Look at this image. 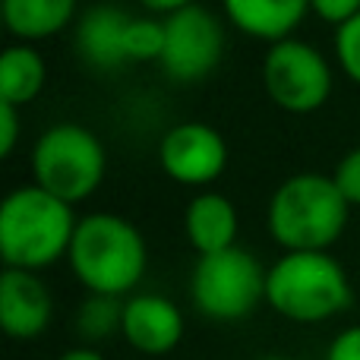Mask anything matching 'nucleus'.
Instances as JSON below:
<instances>
[{"label": "nucleus", "mask_w": 360, "mask_h": 360, "mask_svg": "<svg viewBox=\"0 0 360 360\" xmlns=\"http://www.w3.org/2000/svg\"><path fill=\"white\" fill-rule=\"evenodd\" d=\"M332 180H335V186L342 190V196L348 199L351 205H360V146L338 162Z\"/></svg>", "instance_id": "20"}, {"label": "nucleus", "mask_w": 360, "mask_h": 360, "mask_svg": "<svg viewBox=\"0 0 360 360\" xmlns=\"http://www.w3.org/2000/svg\"><path fill=\"white\" fill-rule=\"evenodd\" d=\"M133 16H127L120 6L98 4L82 13L76 25V51L95 70H117L127 57V29Z\"/></svg>", "instance_id": "12"}, {"label": "nucleus", "mask_w": 360, "mask_h": 360, "mask_svg": "<svg viewBox=\"0 0 360 360\" xmlns=\"http://www.w3.org/2000/svg\"><path fill=\"white\" fill-rule=\"evenodd\" d=\"M158 158L162 168L180 184H209L224 171L228 146L215 127L202 120H186L165 133Z\"/></svg>", "instance_id": "9"}, {"label": "nucleus", "mask_w": 360, "mask_h": 360, "mask_svg": "<svg viewBox=\"0 0 360 360\" xmlns=\"http://www.w3.org/2000/svg\"><path fill=\"white\" fill-rule=\"evenodd\" d=\"M73 205L41 186H19L0 205V253L6 269H41L70 253L76 234Z\"/></svg>", "instance_id": "1"}, {"label": "nucleus", "mask_w": 360, "mask_h": 360, "mask_svg": "<svg viewBox=\"0 0 360 360\" xmlns=\"http://www.w3.org/2000/svg\"><path fill=\"white\" fill-rule=\"evenodd\" d=\"M67 256L76 278L92 294L117 297L130 291L146 272V240L139 228L111 212L79 218Z\"/></svg>", "instance_id": "2"}, {"label": "nucleus", "mask_w": 360, "mask_h": 360, "mask_svg": "<svg viewBox=\"0 0 360 360\" xmlns=\"http://www.w3.org/2000/svg\"><path fill=\"white\" fill-rule=\"evenodd\" d=\"M224 51V29L221 19L199 4H190L184 10L171 13L165 19V48L162 67L171 79L193 82L199 76L212 73L221 60Z\"/></svg>", "instance_id": "8"}, {"label": "nucleus", "mask_w": 360, "mask_h": 360, "mask_svg": "<svg viewBox=\"0 0 360 360\" xmlns=\"http://www.w3.org/2000/svg\"><path fill=\"white\" fill-rule=\"evenodd\" d=\"M310 6L323 19H329V22H335V25L348 22L351 16L360 13V0H310Z\"/></svg>", "instance_id": "22"}, {"label": "nucleus", "mask_w": 360, "mask_h": 360, "mask_svg": "<svg viewBox=\"0 0 360 360\" xmlns=\"http://www.w3.org/2000/svg\"><path fill=\"white\" fill-rule=\"evenodd\" d=\"M335 51H338V60H342L345 73H348L351 79L360 82V13L357 16H351L348 22L338 25Z\"/></svg>", "instance_id": "19"}, {"label": "nucleus", "mask_w": 360, "mask_h": 360, "mask_svg": "<svg viewBox=\"0 0 360 360\" xmlns=\"http://www.w3.org/2000/svg\"><path fill=\"white\" fill-rule=\"evenodd\" d=\"M186 237L196 247L199 256L221 253V250L234 247L237 237V212L228 196L221 193H199L186 205Z\"/></svg>", "instance_id": "13"}, {"label": "nucleus", "mask_w": 360, "mask_h": 360, "mask_svg": "<svg viewBox=\"0 0 360 360\" xmlns=\"http://www.w3.org/2000/svg\"><path fill=\"white\" fill-rule=\"evenodd\" d=\"M120 332L139 354L158 357L174 351L184 338V316L174 300L162 297V294H136L124 307V329Z\"/></svg>", "instance_id": "11"}, {"label": "nucleus", "mask_w": 360, "mask_h": 360, "mask_svg": "<svg viewBox=\"0 0 360 360\" xmlns=\"http://www.w3.org/2000/svg\"><path fill=\"white\" fill-rule=\"evenodd\" d=\"M310 0H224V10L243 32L281 41L304 19Z\"/></svg>", "instance_id": "14"}, {"label": "nucleus", "mask_w": 360, "mask_h": 360, "mask_svg": "<svg viewBox=\"0 0 360 360\" xmlns=\"http://www.w3.org/2000/svg\"><path fill=\"white\" fill-rule=\"evenodd\" d=\"M57 360H105V357H101L95 348H70V351H63Z\"/></svg>", "instance_id": "25"}, {"label": "nucleus", "mask_w": 360, "mask_h": 360, "mask_svg": "<svg viewBox=\"0 0 360 360\" xmlns=\"http://www.w3.org/2000/svg\"><path fill=\"white\" fill-rule=\"evenodd\" d=\"M326 360H360V326L338 332L326 351Z\"/></svg>", "instance_id": "21"}, {"label": "nucleus", "mask_w": 360, "mask_h": 360, "mask_svg": "<svg viewBox=\"0 0 360 360\" xmlns=\"http://www.w3.org/2000/svg\"><path fill=\"white\" fill-rule=\"evenodd\" d=\"M51 291L29 269H6L0 275V326L10 338H38L51 323Z\"/></svg>", "instance_id": "10"}, {"label": "nucleus", "mask_w": 360, "mask_h": 360, "mask_svg": "<svg viewBox=\"0 0 360 360\" xmlns=\"http://www.w3.org/2000/svg\"><path fill=\"white\" fill-rule=\"evenodd\" d=\"M124 307L111 294H92L76 313V329L86 342H101V338L114 335L117 329H124Z\"/></svg>", "instance_id": "17"}, {"label": "nucleus", "mask_w": 360, "mask_h": 360, "mask_svg": "<svg viewBox=\"0 0 360 360\" xmlns=\"http://www.w3.org/2000/svg\"><path fill=\"white\" fill-rule=\"evenodd\" d=\"M262 79L272 95L288 111H313L329 98L332 70L326 57L313 44L300 38H281L269 48L262 63Z\"/></svg>", "instance_id": "7"}, {"label": "nucleus", "mask_w": 360, "mask_h": 360, "mask_svg": "<svg viewBox=\"0 0 360 360\" xmlns=\"http://www.w3.org/2000/svg\"><path fill=\"white\" fill-rule=\"evenodd\" d=\"M76 0H4L6 29L22 38H44L73 19Z\"/></svg>", "instance_id": "16"}, {"label": "nucleus", "mask_w": 360, "mask_h": 360, "mask_svg": "<svg viewBox=\"0 0 360 360\" xmlns=\"http://www.w3.org/2000/svg\"><path fill=\"white\" fill-rule=\"evenodd\" d=\"M262 360H291V357H262Z\"/></svg>", "instance_id": "26"}, {"label": "nucleus", "mask_w": 360, "mask_h": 360, "mask_svg": "<svg viewBox=\"0 0 360 360\" xmlns=\"http://www.w3.org/2000/svg\"><path fill=\"white\" fill-rule=\"evenodd\" d=\"M266 275L259 259L240 247L199 256L190 278L193 307L218 323L243 319L256 310L259 300H266Z\"/></svg>", "instance_id": "6"}, {"label": "nucleus", "mask_w": 360, "mask_h": 360, "mask_svg": "<svg viewBox=\"0 0 360 360\" xmlns=\"http://www.w3.org/2000/svg\"><path fill=\"white\" fill-rule=\"evenodd\" d=\"M266 300L294 323H323L351 304V285L326 250H294L269 269Z\"/></svg>", "instance_id": "4"}, {"label": "nucleus", "mask_w": 360, "mask_h": 360, "mask_svg": "<svg viewBox=\"0 0 360 360\" xmlns=\"http://www.w3.org/2000/svg\"><path fill=\"white\" fill-rule=\"evenodd\" d=\"M351 202L342 196L335 180L304 171L288 177L269 199V231L272 237L294 250H326L348 221Z\"/></svg>", "instance_id": "3"}, {"label": "nucleus", "mask_w": 360, "mask_h": 360, "mask_svg": "<svg viewBox=\"0 0 360 360\" xmlns=\"http://www.w3.org/2000/svg\"><path fill=\"white\" fill-rule=\"evenodd\" d=\"M0 130H4V136H0V155H10L13 146H16L19 117H16V108L6 105V101H0Z\"/></svg>", "instance_id": "23"}, {"label": "nucleus", "mask_w": 360, "mask_h": 360, "mask_svg": "<svg viewBox=\"0 0 360 360\" xmlns=\"http://www.w3.org/2000/svg\"><path fill=\"white\" fill-rule=\"evenodd\" d=\"M162 48H165V22L133 16L130 29H127V57L130 60L162 57Z\"/></svg>", "instance_id": "18"}, {"label": "nucleus", "mask_w": 360, "mask_h": 360, "mask_svg": "<svg viewBox=\"0 0 360 360\" xmlns=\"http://www.w3.org/2000/svg\"><path fill=\"white\" fill-rule=\"evenodd\" d=\"M32 171L41 190L63 202L86 199L105 177V146L79 124H57L38 136L32 149Z\"/></svg>", "instance_id": "5"}, {"label": "nucleus", "mask_w": 360, "mask_h": 360, "mask_svg": "<svg viewBox=\"0 0 360 360\" xmlns=\"http://www.w3.org/2000/svg\"><path fill=\"white\" fill-rule=\"evenodd\" d=\"M149 10H158V13H177V10H184V6H190V4H196V0H143Z\"/></svg>", "instance_id": "24"}, {"label": "nucleus", "mask_w": 360, "mask_h": 360, "mask_svg": "<svg viewBox=\"0 0 360 360\" xmlns=\"http://www.w3.org/2000/svg\"><path fill=\"white\" fill-rule=\"evenodd\" d=\"M44 86V60L29 44H13L0 57V101L29 105Z\"/></svg>", "instance_id": "15"}]
</instances>
